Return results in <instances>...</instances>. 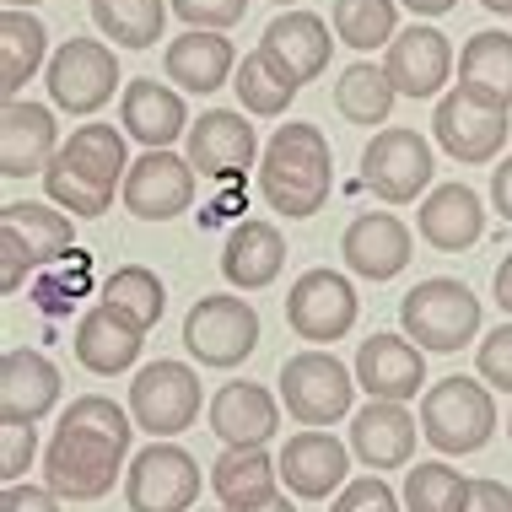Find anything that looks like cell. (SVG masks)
Segmentation results:
<instances>
[{"instance_id": "1", "label": "cell", "mask_w": 512, "mask_h": 512, "mask_svg": "<svg viewBox=\"0 0 512 512\" xmlns=\"http://www.w3.org/2000/svg\"><path fill=\"white\" fill-rule=\"evenodd\" d=\"M135 415L103 394H81L65 405L44 448V486L60 502H103L114 491L124 459H130Z\"/></svg>"}, {"instance_id": "2", "label": "cell", "mask_w": 512, "mask_h": 512, "mask_svg": "<svg viewBox=\"0 0 512 512\" xmlns=\"http://www.w3.org/2000/svg\"><path fill=\"white\" fill-rule=\"evenodd\" d=\"M130 162L135 157L124 151V130L92 119V124H81V130H71V141L60 146V157L44 168V195H49V205H60V211L92 221L114 205V189H124Z\"/></svg>"}, {"instance_id": "3", "label": "cell", "mask_w": 512, "mask_h": 512, "mask_svg": "<svg viewBox=\"0 0 512 512\" xmlns=\"http://www.w3.org/2000/svg\"><path fill=\"white\" fill-rule=\"evenodd\" d=\"M329 189H335V151H329L324 130L308 119H286L270 135L265 157H259V195L275 216L302 221L324 211Z\"/></svg>"}, {"instance_id": "4", "label": "cell", "mask_w": 512, "mask_h": 512, "mask_svg": "<svg viewBox=\"0 0 512 512\" xmlns=\"http://www.w3.org/2000/svg\"><path fill=\"white\" fill-rule=\"evenodd\" d=\"M399 329L421 351L459 356L480 335V297L464 281H453V275H432L415 292H405V302H399Z\"/></svg>"}, {"instance_id": "5", "label": "cell", "mask_w": 512, "mask_h": 512, "mask_svg": "<svg viewBox=\"0 0 512 512\" xmlns=\"http://www.w3.org/2000/svg\"><path fill=\"white\" fill-rule=\"evenodd\" d=\"M496 432V399L480 378H442L421 394V437L437 453H480Z\"/></svg>"}, {"instance_id": "6", "label": "cell", "mask_w": 512, "mask_h": 512, "mask_svg": "<svg viewBox=\"0 0 512 512\" xmlns=\"http://www.w3.org/2000/svg\"><path fill=\"white\" fill-rule=\"evenodd\" d=\"M507 130H512L507 103L464 87V81L453 92H442V103L432 114V135L453 162H496L507 146Z\"/></svg>"}, {"instance_id": "7", "label": "cell", "mask_w": 512, "mask_h": 512, "mask_svg": "<svg viewBox=\"0 0 512 512\" xmlns=\"http://www.w3.org/2000/svg\"><path fill=\"white\" fill-rule=\"evenodd\" d=\"M351 394H356V372L340 367L329 351L286 356V367H281V405H286L292 421L324 432L329 421H345V415H351Z\"/></svg>"}, {"instance_id": "8", "label": "cell", "mask_w": 512, "mask_h": 512, "mask_svg": "<svg viewBox=\"0 0 512 512\" xmlns=\"http://www.w3.org/2000/svg\"><path fill=\"white\" fill-rule=\"evenodd\" d=\"M200 378L184 362H146L130 378V415L141 432L168 442L200 421Z\"/></svg>"}, {"instance_id": "9", "label": "cell", "mask_w": 512, "mask_h": 512, "mask_svg": "<svg viewBox=\"0 0 512 512\" xmlns=\"http://www.w3.org/2000/svg\"><path fill=\"white\" fill-rule=\"evenodd\" d=\"M184 345H189V356H195L200 367L227 372V367H238L243 356H254L259 313L248 308L243 297H227V292L200 297L195 308H189V318H184Z\"/></svg>"}, {"instance_id": "10", "label": "cell", "mask_w": 512, "mask_h": 512, "mask_svg": "<svg viewBox=\"0 0 512 512\" xmlns=\"http://www.w3.org/2000/svg\"><path fill=\"white\" fill-rule=\"evenodd\" d=\"M44 81H49V103L54 108L87 119V114H98V108L114 98L119 60H114V49H108V44H98V38H71V44L54 49Z\"/></svg>"}, {"instance_id": "11", "label": "cell", "mask_w": 512, "mask_h": 512, "mask_svg": "<svg viewBox=\"0 0 512 512\" xmlns=\"http://www.w3.org/2000/svg\"><path fill=\"white\" fill-rule=\"evenodd\" d=\"M130 512H189L200 502V464L178 442H151L124 469Z\"/></svg>"}, {"instance_id": "12", "label": "cell", "mask_w": 512, "mask_h": 512, "mask_svg": "<svg viewBox=\"0 0 512 512\" xmlns=\"http://www.w3.org/2000/svg\"><path fill=\"white\" fill-rule=\"evenodd\" d=\"M432 173H437V162H432L426 135L399 130V124L394 130H378L362 151V184L383 205H410L426 184H432Z\"/></svg>"}, {"instance_id": "13", "label": "cell", "mask_w": 512, "mask_h": 512, "mask_svg": "<svg viewBox=\"0 0 512 512\" xmlns=\"http://www.w3.org/2000/svg\"><path fill=\"white\" fill-rule=\"evenodd\" d=\"M356 313H362V302H356L351 281H345L340 270H308L292 292H286V324H292V335H302L308 345L345 340L356 329Z\"/></svg>"}, {"instance_id": "14", "label": "cell", "mask_w": 512, "mask_h": 512, "mask_svg": "<svg viewBox=\"0 0 512 512\" xmlns=\"http://www.w3.org/2000/svg\"><path fill=\"white\" fill-rule=\"evenodd\" d=\"M329 54H335V33H329L324 17H313V11H281L265 38H259V60L270 65L275 76H286L292 87L302 92L313 76L329 71Z\"/></svg>"}, {"instance_id": "15", "label": "cell", "mask_w": 512, "mask_h": 512, "mask_svg": "<svg viewBox=\"0 0 512 512\" xmlns=\"http://www.w3.org/2000/svg\"><path fill=\"white\" fill-rule=\"evenodd\" d=\"M189 168L200 178H221V184H232V178L248 173V162H259L265 151H259V135L254 124L243 114H232V108H211V114H200L189 124Z\"/></svg>"}, {"instance_id": "16", "label": "cell", "mask_w": 512, "mask_h": 512, "mask_svg": "<svg viewBox=\"0 0 512 512\" xmlns=\"http://www.w3.org/2000/svg\"><path fill=\"white\" fill-rule=\"evenodd\" d=\"M119 195L130 216L173 221L195 205V168H189V157H173V151H146L130 162V178H124Z\"/></svg>"}, {"instance_id": "17", "label": "cell", "mask_w": 512, "mask_h": 512, "mask_svg": "<svg viewBox=\"0 0 512 512\" xmlns=\"http://www.w3.org/2000/svg\"><path fill=\"white\" fill-rule=\"evenodd\" d=\"M281 480L292 496H302V502H324L329 491L351 486V453H345V442L335 432L302 426V432L286 437V448H281Z\"/></svg>"}, {"instance_id": "18", "label": "cell", "mask_w": 512, "mask_h": 512, "mask_svg": "<svg viewBox=\"0 0 512 512\" xmlns=\"http://www.w3.org/2000/svg\"><path fill=\"white\" fill-rule=\"evenodd\" d=\"M60 367L44 351H6L0 356V426H33L60 405Z\"/></svg>"}, {"instance_id": "19", "label": "cell", "mask_w": 512, "mask_h": 512, "mask_svg": "<svg viewBox=\"0 0 512 512\" xmlns=\"http://www.w3.org/2000/svg\"><path fill=\"white\" fill-rule=\"evenodd\" d=\"M383 76L394 81L399 98H437L453 76V44L437 33V27H405V33L383 54Z\"/></svg>"}, {"instance_id": "20", "label": "cell", "mask_w": 512, "mask_h": 512, "mask_svg": "<svg viewBox=\"0 0 512 512\" xmlns=\"http://www.w3.org/2000/svg\"><path fill=\"white\" fill-rule=\"evenodd\" d=\"M356 383L367 389V399L405 405L426 389V351L405 335H372L356 351Z\"/></svg>"}, {"instance_id": "21", "label": "cell", "mask_w": 512, "mask_h": 512, "mask_svg": "<svg viewBox=\"0 0 512 512\" xmlns=\"http://www.w3.org/2000/svg\"><path fill=\"white\" fill-rule=\"evenodd\" d=\"M60 130L44 103H6L0 108V173L6 178H33L60 157Z\"/></svg>"}, {"instance_id": "22", "label": "cell", "mask_w": 512, "mask_h": 512, "mask_svg": "<svg viewBox=\"0 0 512 512\" xmlns=\"http://www.w3.org/2000/svg\"><path fill=\"white\" fill-rule=\"evenodd\" d=\"M340 254L362 281H394V275L410 265L415 248H410V227L394 211H367L345 227Z\"/></svg>"}, {"instance_id": "23", "label": "cell", "mask_w": 512, "mask_h": 512, "mask_svg": "<svg viewBox=\"0 0 512 512\" xmlns=\"http://www.w3.org/2000/svg\"><path fill=\"white\" fill-rule=\"evenodd\" d=\"M141 345H146V329L135 324V318H124L119 308H108V302L87 308L76 324V362L87 372H98V378L130 372L141 362Z\"/></svg>"}, {"instance_id": "24", "label": "cell", "mask_w": 512, "mask_h": 512, "mask_svg": "<svg viewBox=\"0 0 512 512\" xmlns=\"http://www.w3.org/2000/svg\"><path fill=\"white\" fill-rule=\"evenodd\" d=\"M351 453L372 475L410 464L415 459V415L405 405H389V399H367L351 415Z\"/></svg>"}, {"instance_id": "25", "label": "cell", "mask_w": 512, "mask_h": 512, "mask_svg": "<svg viewBox=\"0 0 512 512\" xmlns=\"http://www.w3.org/2000/svg\"><path fill=\"white\" fill-rule=\"evenodd\" d=\"M119 119H124V135L130 141H141L146 151H168L178 135H189V108L178 98L173 87H162V81H130L119 98Z\"/></svg>"}, {"instance_id": "26", "label": "cell", "mask_w": 512, "mask_h": 512, "mask_svg": "<svg viewBox=\"0 0 512 512\" xmlns=\"http://www.w3.org/2000/svg\"><path fill=\"white\" fill-rule=\"evenodd\" d=\"M286 270V238L275 221H238L227 232V248H221V275L238 292H265L275 286V275Z\"/></svg>"}, {"instance_id": "27", "label": "cell", "mask_w": 512, "mask_h": 512, "mask_svg": "<svg viewBox=\"0 0 512 512\" xmlns=\"http://www.w3.org/2000/svg\"><path fill=\"white\" fill-rule=\"evenodd\" d=\"M211 432L227 442V448H265V442L281 432V405H275L270 389L259 383H227L211 399Z\"/></svg>"}, {"instance_id": "28", "label": "cell", "mask_w": 512, "mask_h": 512, "mask_svg": "<svg viewBox=\"0 0 512 512\" xmlns=\"http://www.w3.org/2000/svg\"><path fill=\"white\" fill-rule=\"evenodd\" d=\"M415 232H421L437 254H464V248H475L480 232H486V205H480L475 189L442 184L426 195L421 211H415Z\"/></svg>"}, {"instance_id": "29", "label": "cell", "mask_w": 512, "mask_h": 512, "mask_svg": "<svg viewBox=\"0 0 512 512\" xmlns=\"http://www.w3.org/2000/svg\"><path fill=\"white\" fill-rule=\"evenodd\" d=\"M211 491L221 496L227 512H259L281 496V459L265 448H227L211 464Z\"/></svg>"}, {"instance_id": "30", "label": "cell", "mask_w": 512, "mask_h": 512, "mask_svg": "<svg viewBox=\"0 0 512 512\" xmlns=\"http://www.w3.org/2000/svg\"><path fill=\"white\" fill-rule=\"evenodd\" d=\"M162 71H168L184 92H216L221 81L238 76V54H232L227 33H178L168 54H162Z\"/></svg>"}, {"instance_id": "31", "label": "cell", "mask_w": 512, "mask_h": 512, "mask_svg": "<svg viewBox=\"0 0 512 512\" xmlns=\"http://www.w3.org/2000/svg\"><path fill=\"white\" fill-rule=\"evenodd\" d=\"M49 60V27L33 11H6L0 17V92H6V103H17L27 81L49 71Z\"/></svg>"}, {"instance_id": "32", "label": "cell", "mask_w": 512, "mask_h": 512, "mask_svg": "<svg viewBox=\"0 0 512 512\" xmlns=\"http://www.w3.org/2000/svg\"><path fill=\"white\" fill-rule=\"evenodd\" d=\"M0 227H11L27 243L33 265H54L76 248V216L60 205H33V200H11L0 205Z\"/></svg>"}, {"instance_id": "33", "label": "cell", "mask_w": 512, "mask_h": 512, "mask_svg": "<svg viewBox=\"0 0 512 512\" xmlns=\"http://www.w3.org/2000/svg\"><path fill=\"white\" fill-rule=\"evenodd\" d=\"M459 81L512 108V33H475L459 49Z\"/></svg>"}, {"instance_id": "34", "label": "cell", "mask_w": 512, "mask_h": 512, "mask_svg": "<svg viewBox=\"0 0 512 512\" xmlns=\"http://www.w3.org/2000/svg\"><path fill=\"white\" fill-rule=\"evenodd\" d=\"M394 81L383 76V65H367V60H356L351 71H340L335 81V108H340V119H351V124H383L394 114Z\"/></svg>"}, {"instance_id": "35", "label": "cell", "mask_w": 512, "mask_h": 512, "mask_svg": "<svg viewBox=\"0 0 512 512\" xmlns=\"http://www.w3.org/2000/svg\"><path fill=\"white\" fill-rule=\"evenodd\" d=\"M92 22L114 38V49H151L168 22V0H92Z\"/></svg>"}, {"instance_id": "36", "label": "cell", "mask_w": 512, "mask_h": 512, "mask_svg": "<svg viewBox=\"0 0 512 512\" xmlns=\"http://www.w3.org/2000/svg\"><path fill=\"white\" fill-rule=\"evenodd\" d=\"M399 502L405 512H475V480H464L453 464H415Z\"/></svg>"}, {"instance_id": "37", "label": "cell", "mask_w": 512, "mask_h": 512, "mask_svg": "<svg viewBox=\"0 0 512 512\" xmlns=\"http://www.w3.org/2000/svg\"><path fill=\"white\" fill-rule=\"evenodd\" d=\"M329 22H335V33L345 38L351 49H389L399 38V6L394 0H335V11H329Z\"/></svg>"}, {"instance_id": "38", "label": "cell", "mask_w": 512, "mask_h": 512, "mask_svg": "<svg viewBox=\"0 0 512 512\" xmlns=\"http://www.w3.org/2000/svg\"><path fill=\"white\" fill-rule=\"evenodd\" d=\"M103 302L108 308H119L124 318H135L141 329H151L162 318V308H168V286H162L157 270L146 265H124L103 281Z\"/></svg>"}, {"instance_id": "39", "label": "cell", "mask_w": 512, "mask_h": 512, "mask_svg": "<svg viewBox=\"0 0 512 512\" xmlns=\"http://www.w3.org/2000/svg\"><path fill=\"white\" fill-rule=\"evenodd\" d=\"M232 87H238V98L248 114H259V119H275V114H286L297 98V87L286 76H275L265 60H259V49L254 54H243V65H238V76H232Z\"/></svg>"}, {"instance_id": "40", "label": "cell", "mask_w": 512, "mask_h": 512, "mask_svg": "<svg viewBox=\"0 0 512 512\" xmlns=\"http://www.w3.org/2000/svg\"><path fill=\"white\" fill-rule=\"evenodd\" d=\"M475 372H480V383L496 394H512V324H496L486 340H480V351H475Z\"/></svg>"}, {"instance_id": "41", "label": "cell", "mask_w": 512, "mask_h": 512, "mask_svg": "<svg viewBox=\"0 0 512 512\" xmlns=\"http://www.w3.org/2000/svg\"><path fill=\"white\" fill-rule=\"evenodd\" d=\"M195 33H227L248 17V0H168Z\"/></svg>"}, {"instance_id": "42", "label": "cell", "mask_w": 512, "mask_h": 512, "mask_svg": "<svg viewBox=\"0 0 512 512\" xmlns=\"http://www.w3.org/2000/svg\"><path fill=\"white\" fill-rule=\"evenodd\" d=\"M33 459H38V432L33 426H0V480H6V486H22Z\"/></svg>"}, {"instance_id": "43", "label": "cell", "mask_w": 512, "mask_h": 512, "mask_svg": "<svg viewBox=\"0 0 512 512\" xmlns=\"http://www.w3.org/2000/svg\"><path fill=\"white\" fill-rule=\"evenodd\" d=\"M329 512H405L399 507V496L383 486V480H351V486H345L340 496H335V507Z\"/></svg>"}, {"instance_id": "44", "label": "cell", "mask_w": 512, "mask_h": 512, "mask_svg": "<svg viewBox=\"0 0 512 512\" xmlns=\"http://www.w3.org/2000/svg\"><path fill=\"white\" fill-rule=\"evenodd\" d=\"M33 270H38V265H33V254H27V243H22L11 227H0V292H6V297L22 292Z\"/></svg>"}, {"instance_id": "45", "label": "cell", "mask_w": 512, "mask_h": 512, "mask_svg": "<svg viewBox=\"0 0 512 512\" xmlns=\"http://www.w3.org/2000/svg\"><path fill=\"white\" fill-rule=\"evenodd\" d=\"M0 512H60V496H54L49 486L22 480V486H6V491H0Z\"/></svg>"}, {"instance_id": "46", "label": "cell", "mask_w": 512, "mask_h": 512, "mask_svg": "<svg viewBox=\"0 0 512 512\" xmlns=\"http://www.w3.org/2000/svg\"><path fill=\"white\" fill-rule=\"evenodd\" d=\"M475 512H512V486H502V480H475Z\"/></svg>"}, {"instance_id": "47", "label": "cell", "mask_w": 512, "mask_h": 512, "mask_svg": "<svg viewBox=\"0 0 512 512\" xmlns=\"http://www.w3.org/2000/svg\"><path fill=\"white\" fill-rule=\"evenodd\" d=\"M491 200H496V211H502V221H512V157L496 162V173H491Z\"/></svg>"}, {"instance_id": "48", "label": "cell", "mask_w": 512, "mask_h": 512, "mask_svg": "<svg viewBox=\"0 0 512 512\" xmlns=\"http://www.w3.org/2000/svg\"><path fill=\"white\" fill-rule=\"evenodd\" d=\"M496 302H502V313H512V254L502 259V265H496Z\"/></svg>"}, {"instance_id": "49", "label": "cell", "mask_w": 512, "mask_h": 512, "mask_svg": "<svg viewBox=\"0 0 512 512\" xmlns=\"http://www.w3.org/2000/svg\"><path fill=\"white\" fill-rule=\"evenodd\" d=\"M405 11H415V17H442V11H453L459 0H399Z\"/></svg>"}, {"instance_id": "50", "label": "cell", "mask_w": 512, "mask_h": 512, "mask_svg": "<svg viewBox=\"0 0 512 512\" xmlns=\"http://www.w3.org/2000/svg\"><path fill=\"white\" fill-rule=\"evenodd\" d=\"M486 11H496V17H512V0H480Z\"/></svg>"}, {"instance_id": "51", "label": "cell", "mask_w": 512, "mask_h": 512, "mask_svg": "<svg viewBox=\"0 0 512 512\" xmlns=\"http://www.w3.org/2000/svg\"><path fill=\"white\" fill-rule=\"evenodd\" d=\"M259 512H297V507L286 502V496H275V502H270V507H259Z\"/></svg>"}, {"instance_id": "52", "label": "cell", "mask_w": 512, "mask_h": 512, "mask_svg": "<svg viewBox=\"0 0 512 512\" xmlns=\"http://www.w3.org/2000/svg\"><path fill=\"white\" fill-rule=\"evenodd\" d=\"M27 6H38V0H6V11H27Z\"/></svg>"}, {"instance_id": "53", "label": "cell", "mask_w": 512, "mask_h": 512, "mask_svg": "<svg viewBox=\"0 0 512 512\" xmlns=\"http://www.w3.org/2000/svg\"><path fill=\"white\" fill-rule=\"evenodd\" d=\"M275 6H297V0H275Z\"/></svg>"}, {"instance_id": "54", "label": "cell", "mask_w": 512, "mask_h": 512, "mask_svg": "<svg viewBox=\"0 0 512 512\" xmlns=\"http://www.w3.org/2000/svg\"><path fill=\"white\" fill-rule=\"evenodd\" d=\"M507 437H512V415H507Z\"/></svg>"}, {"instance_id": "55", "label": "cell", "mask_w": 512, "mask_h": 512, "mask_svg": "<svg viewBox=\"0 0 512 512\" xmlns=\"http://www.w3.org/2000/svg\"><path fill=\"white\" fill-rule=\"evenodd\" d=\"M211 512H227V507H211Z\"/></svg>"}]
</instances>
